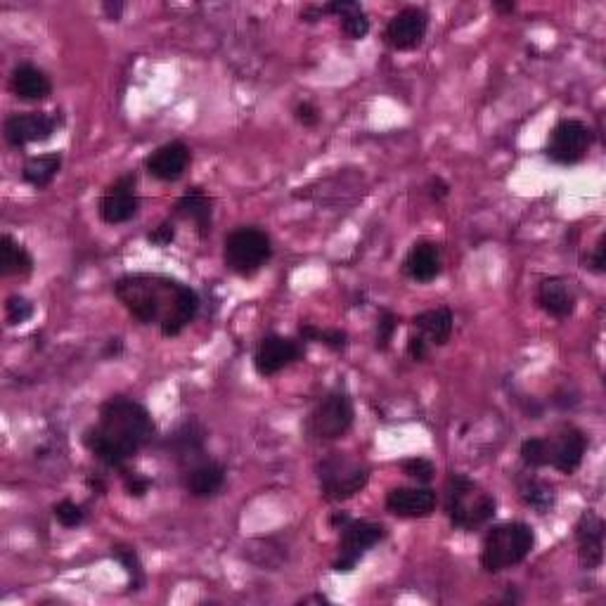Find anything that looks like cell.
I'll return each mask as SVG.
<instances>
[{
	"label": "cell",
	"mask_w": 606,
	"mask_h": 606,
	"mask_svg": "<svg viewBox=\"0 0 606 606\" xmlns=\"http://www.w3.org/2000/svg\"><path fill=\"white\" fill-rule=\"evenodd\" d=\"M157 436V424L145 405L114 396L100 405L98 424L83 431V446L109 469L124 472L126 464Z\"/></svg>",
	"instance_id": "cell-2"
},
{
	"label": "cell",
	"mask_w": 606,
	"mask_h": 606,
	"mask_svg": "<svg viewBox=\"0 0 606 606\" xmlns=\"http://www.w3.org/2000/svg\"><path fill=\"white\" fill-rule=\"evenodd\" d=\"M436 502L431 488H391L386 493V512L398 519H424L434 514Z\"/></svg>",
	"instance_id": "cell-18"
},
{
	"label": "cell",
	"mask_w": 606,
	"mask_h": 606,
	"mask_svg": "<svg viewBox=\"0 0 606 606\" xmlns=\"http://www.w3.org/2000/svg\"><path fill=\"white\" fill-rule=\"evenodd\" d=\"M535 547L533 528L524 521H507L488 528L481 547V566L488 573H500L526 562Z\"/></svg>",
	"instance_id": "cell-4"
},
{
	"label": "cell",
	"mask_w": 606,
	"mask_h": 606,
	"mask_svg": "<svg viewBox=\"0 0 606 606\" xmlns=\"http://www.w3.org/2000/svg\"><path fill=\"white\" fill-rule=\"evenodd\" d=\"M592 147V131L578 119H562L552 128L545 145V157L552 164L573 166L588 157Z\"/></svg>",
	"instance_id": "cell-8"
},
{
	"label": "cell",
	"mask_w": 606,
	"mask_h": 606,
	"mask_svg": "<svg viewBox=\"0 0 606 606\" xmlns=\"http://www.w3.org/2000/svg\"><path fill=\"white\" fill-rule=\"evenodd\" d=\"M135 188H138V176L135 173H124L112 185H107L98 202V214L102 221L107 225L133 221L140 209V199Z\"/></svg>",
	"instance_id": "cell-11"
},
{
	"label": "cell",
	"mask_w": 606,
	"mask_h": 606,
	"mask_svg": "<svg viewBox=\"0 0 606 606\" xmlns=\"http://www.w3.org/2000/svg\"><path fill=\"white\" fill-rule=\"evenodd\" d=\"M173 240H176V225L171 221H164L152 232H147V242L154 244V247H169Z\"/></svg>",
	"instance_id": "cell-37"
},
{
	"label": "cell",
	"mask_w": 606,
	"mask_h": 606,
	"mask_svg": "<svg viewBox=\"0 0 606 606\" xmlns=\"http://www.w3.org/2000/svg\"><path fill=\"white\" fill-rule=\"evenodd\" d=\"M322 15H337L341 19V31L351 41H360L370 34V17L365 15L360 3H353V0H334V3L322 5Z\"/></svg>",
	"instance_id": "cell-25"
},
{
	"label": "cell",
	"mask_w": 606,
	"mask_h": 606,
	"mask_svg": "<svg viewBox=\"0 0 606 606\" xmlns=\"http://www.w3.org/2000/svg\"><path fill=\"white\" fill-rule=\"evenodd\" d=\"M112 557L124 566L128 580H131V590H140L145 583V571H143V562H140L138 552L128 545H116L112 547Z\"/></svg>",
	"instance_id": "cell-29"
},
{
	"label": "cell",
	"mask_w": 606,
	"mask_h": 606,
	"mask_svg": "<svg viewBox=\"0 0 606 606\" xmlns=\"http://www.w3.org/2000/svg\"><path fill=\"white\" fill-rule=\"evenodd\" d=\"M62 124L60 114L48 112H27V114H10L5 119V140L15 150H22L31 143H45L57 133Z\"/></svg>",
	"instance_id": "cell-12"
},
{
	"label": "cell",
	"mask_w": 606,
	"mask_h": 606,
	"mask_svg": "<svg viewBox=\"0 0 606 606\" xmlns=\"http://www.w3.org/2000/svg\"><path fill=\"white\" fill-rule=\"evenodd\" d=\"M294 116H296V121H299V124L306 126V128H315L320 124V109L308 100H303V102H299V105H296Z\"/></svg>",
	"instance_id": "cell-38"
},
{
	"label": "cell",
	"mask_w": 606,
	"mask_h": 606,
	"mask_svg": "<svg viewBox=\"0 0 606 606\" xmlns=\"http://www.w3.org/2000/svg\"><path fill=\"white\" fill-rule=\"evenodd\" d=\"M398 322H401V318H398L393 311H389V308H384V311L379 313V320H377V348L379 351H386V348L391 346L393 334H396V330H398Z\"/></svg>",
	"instance_id": "cell-33"
},
{
	"label": "cell",
	"mask_w": 606,
	"mask_h": 606,
	"mask_svg": "<svg viewBox=\"0 0 606 606\" xmlns=\"http://www.w3.org/2000/svg\"><path fill=\"white\" fill-rule=\"evenodd\" d=\"M408 356L412 360H417V363H424V360L429 358L427 339H422L419 334H412V337L408 339Z\"/></svg>",
	"instance_id": "cell-39"
},
{
	"label": "cell",
	"mask_w": 606,
	"mask_h": 606,
	"mask_svg": "<svg viewBox=\"0 0 606 606\" xmlns=\"http://www.w3.org/2000/svg\"><path fill=\"white\" fill-rule=\"evenodd\" d=\"M493 8L498 10V12H502V15H507V12H514V8H517V5H514L512 0H507V3H500V0H495Z\"/></svg>",
	"instance_id": "cell-43"
},
{
	"label": "cell",
	"mask_w": 606,
	"mask_h": 606,
	"mask_svg": "<svg viewBox=\"0 0 606 606\" xmlns=\"http://www.w3.org/2000/svg\"><path fill=\"white\" fill-rule=\"evenodd\" d=\"M53 514L64 528H76L86 521V512H83V507L76 505V502H72V500L57 502V505L53 507Z\"/></svg>",
	"instance_id": "cell-34"
},
{
	"label": "cell",
	"mask_w": 606,
	"mask_h": 606,
	"mask_svg": "<svg viewBox=\"0 0 606 606\" xmlns=\"http://www.w3.org/2000/svg\"><path fill=\"white\" fill-rule=\"evenodd\" d=\"M190 164V147L180 143V140H171V143L157 147V150L145 159V171L150 173L154 180H161V183H176V180L185 176Z\"/></svg>",
	"instance_id": "cell-16"
},
{
	"label": "cell",
	"mask_w": 606,
	"mask_h": 606,
	"mask_svg": "<svg viewBox=\"0 0 606 606\" xmlns=\"http://www.w3.org/2000/svg\"><path fill=\"white\" fill-rule=\"evenodd\" d=\"M303 358V346L299 341L280 337V334H270L261 339L259 348L254 353V367L261 377H275L296 360Z\"/></svg>",
	"instance_id": "cell-14"
},
{
	"label": "cell",
	"mask_w": 606,
	"mask_h": 606,
	"mask_svg": "<svg viewBox=\"0 0 606 606\" xmlns=\"http://www.w3.org/2000/svg\"><path fill=\"white\" fill-rule=\"evenodd\" d=\"M102 10L107 12V17L112 19V22H119L121 15H124V3H119V0H116V3H102Z\"/></svg>",
	"instance_id": "cell-41"
},
{
	"label": "cell",
	"mask_w": 606,
	"mask_h": 606,
	"mask_svg": "<svg viewBox=\"0 0 606 606\" xmlns=\"http://www.w3.org/2000/svg\"><path fill=\"white\" fill-rule=\"evenodd\" d=\"M348 521H351V517H348L346 512H339V514H334V517H332V524L334 526H341V528H344L348 524Z\"/></svg>",
	"instance_id": "cell-44"
},
{
	"label": "cell",
	"mask_w": 606,
	"mask_h": 606,
	"mask_svg": "<svg viewBox=\"0 0 606 606\" xmlns=\"http://www.w3.org/2000/svg\"><path fill=\"white\" fill-rule=\"evenodd\" d=\"M443 270V259H441V247L436 242H417L412 244L403 261V275L410 277L417 285H429L434 282Z\"/></svg>",
	"instance_id": "cell-20"
},
{
	"label": "cell",
	"mask_w": 606,
	"mask_h": 606,
	"mask_svg": "<svg viewBox=\"0 0 606 606\" xmlns=\"http://www.w3.org/2000/svg\"><path fill=\"white\" fill-rule=\"evenodd\" d=\"M204 441H206V429L197 422V419H188V422H183L176 431H173L166 446H169L171 455L176 457L178 462L188 464L204 455Z\"/></svg>",
	"instance_id": "cell-24"
},
{
	"label": "cell",
	"mask_w": 606,
	"mask_h": 606,
	"mask_svg": "<svg viewBox=\"0 0 606 606\" xmlns=\"http://www.w3.org/2000/svg\"><path fill=\"white\" fill-rule=\"evenodd\" d=\"M86 486L90 488V491L93 493H98V495H105V491H107V486H105V481L100 479V476H88V481H86Z\"/></svg>",
	"instance_id": "cell-42"
},
{
	"label": "cell",
	"mask_w": 606,
	"mask_h": 606,
	"mask_svg": "<svg viewBox=\"0 0 606 606\" xmlns=\"http://www.w3.org/2000/svg\"><path fill=\"white\" fill-rule=\"evenodd\" d=\"M370 481V467L348 453H330L318 462L320 495L327 502H344L358 495Z\"/></svg>",
	"instance_id": "cell-5"
},
{
	"label": "cell",
	"mask_w": 606,
	"mask_h": 606,
	"mask_svg": "<svg viewBox=\"0 0 606 606\" xmlns=\"http://www.w3.org/2000/svg\"><path fill=\"white\" fill-rule=\"evenodd\" d=\"M31 318H34V303L24 299L22 294H12L10 299L5 301V320H8V325H24V322Z\"/></svg>",
	"instance_id": "cell-31"
},
{
	"label": "cell",
	"mask_w": 606,
	"mask_h": 606,
	"mask_svg": "<svg viewBox=\"0 0 606 606\" xmlns=\"http://www.w3.org/2000/svg\"><path fill=\"white\" fill-rule=\"evenodd\" d=\"M604 244H606V240L602 235V237H599V242L595 244V249H592L588 256H583V268L592 270L595 275H602L606 270V247H604Z\"/></svg>",
	"instance_id": "cell-36"
},
{
	"label": "cell",
	"mask_w": 606,
	"mask_h": 606,
	"mask_svg": "<svg viewBox=\"0 0 606 606\" xmlns=\"http://www.w3.org/2000/svg\"><path fill=\"white\" fill-rule=\"evenodd\" d=\"M62 169V154H41V157H31L22 169V180L31 188L43 190L57 178V173Z\"/></svg>",
	"instance_id": "cell-27"
},
{
	"label": "cell",
	"mask_w": 606,
	"mask_h": 606,
	"mask_svg": "<svg viewBox=\"0 0 606 606\" xmlns=\"http://www.w3.org/2000/svg\"><path fill=\"white\" fill-rule=\"evenodd\" d=\"M545 443V467H554L566 476L576 474L583 464L588 438L573 424H564L552 436H543Z\"/></svg>",
	"instance_id": "cell-10"
},
{
	"label": "cell",
	"mask_w": 606,
	"mask_h": 606,
	"mask_svg": "<svg viewBox=\"0 0 606 606\" xmlns=\"http://www.w3.org/2000/svg\"><path fill=\"white\" fill-rule=\"evenodd\" d=\"M124 486H126V493L131 495V498H145L147 493H150L152 488V479H147V476L138 474V472H128V469H124Z\"/></svg>",
	"instance_id": "cell-35"
},
{
	"label": "cell",
	"mask_w": 606,
	"mask_h": 606,
	"mask_svg": "<svg viewBox=\"0 0 606 606\" xmlns=\"http://www.w3.org/2000/svg\"><path fill=\"white\" fill-rule=\"evenodd\" d=\"M535 301H538V306L547 315H552L557 320H566L576 311L578 296L569 280H564V277H547L535 289Z\"/></svg>",
	"instance_id": "cell-19"
},
{
	"label": "cell",
	"mask_w": 606,
	"mask_h": 606,
	"mask_svg": "<svg viewBox=\"0 0 606 606\" xmlns=\"http://www.w3.org/2000/svg\"><path fill=\"white\" fill-rule=\"evenodd\" d=\"M401 469L405 476H410L417 483H429L436 476V464L427 457H408L401 462Z\"/></svg>",
	"instance_id": "cell-32"
},
{
	"label": "cell",
	"mask_w": 606,
	"mask_h": 606,
	"mask_svg": "<svg viewBox=\"0 0 606 606\" xmlns=\"http://www.w3.org/2000/svg\"><path fill=\"white\" fill-rule=\"evenodd\" d=\"M412 325H415L419 337L427 339L429 346H446L450 337H453L455 318L453 311L443 306L415 315V318H412Z\"/></svg>",
	"instance_id": "cell-23"
},
{
	"label": "cell",
	"mask_w": 606,
	"mask_h": 606,
	"mask_svg": "<svg viewBox=\"0 0 606 606\" xmlns=\"http://www.w3.org/2000/svg\"><path fill=\"white\" fill-rule=\"evenodd\" d=\"M183 486L192 498H214L225 486V467L211 457H197V460L185 464Z\"/></svg>",
	"instance_id": "cell-17"
},
{
	"label": "cell",
	"mask_w": 606,
	"mask_h": 606,
	"mask_svg": "<svg viewBox=\"0 0 606 606\" xmlns=\"http://www.w3.org/2000/svg\"><path fill=\"white\" fill-rule=\"evenodd\" d=\"M173 214L195 225L199 237L204 240V237L211 235V228H214V199L206 195L202 188H190L176 202Z\"/></svg>",
	"instance_id": "cell-21"
},
{
	"label": "cell",
	"mask_w": 606,
	"mask_h": 606,
	"mask_svg": "<svg viewBox=\"0 0 606 606\" xmlns=\"http://www.w3.org/2000/svg\"><path fill=\"white\" fill-rule=\"evenodd\" d=\"M299 334L301 339L318 341V344H325L332 351H344L348 346V334L341 330H320L315 325H299Z\"/></svg>",
	"instance_id": "cell-30"
},
{
	"label": "cell",
	"mask_w": 606,
	"mask_h": 606,
	"mask_svg": "<svg viewBox=\"0 0 606 606\" xmlns=\"http://www.w3.org/2000/svg\"><path fill=\"white\" fill-rule=\"evenodd\" d=\"M356 410L346 391L327 393L306 417V434L311 441L327 443L344 438L353 427Z\"/></svg>",
	"instance_id": "cell-7"
},
{
	"label": "cell",
	"mask_w": 606,
	"mask_h": 606,
	"mask_svg": "<svg viewBox=\"0 0 606 606\" xmlns=\"http://www.w3.org/2000/svg\"><path fill=\"white\" fill-rule=\"evenodd\" d=\"M114 296L143 325H159L164 337H180L197 318L199 296L192 287L166 275L135 273L114 282Z\"/></svg>",
	"instance_id": "cell-1"
},
{
	"label": "cell",
	"mask_w": 606,
	"mask_h": 606,
	"mask_svg": "<svg viewBox=\"0 0 606 606\" xmlns=\"http://www.w3.org/2000/svg\"><path fill=\"white\" fill-rule=\"evenodd\" d=\"M498 502L479 483L464 474H450L443 491V512L453 528L460 531H479L493 521Z\"/></svg>",
	"instance_id": "cell-3"
},
{
	"label": "cell",
	"mask_w": 606,
	"mask_h": 606,
	"mask_svg": "<svg viewBox=\"0 0 606 606\" xmlns=\"http://www.w3.org/2000/svg\"><path fill=\"white\" fill-rule=\"evenodd\" d=\"M427 190H429V197L434 199V202H443V199H446L450 195V185L446 183V180L438 178V176L429 180Z\"/></svg>",
	"instance_id": "cell-40"
},
{
	"label": "cell",
	"mask_w": 606,
	"mask_h": 606,
	"mask_svg": "<svg viewBox=\"0 0 606 606\" xmlns=\"http://www.w3.org/2000/svg\"><path fill=\"white\" fill-rule=\"evenodd\" d=\"M578 562L585 571H595L604 562V521L595 509H585L576 524Z\"/></svg>",
	"instance_id": "cell-15"
},
{
	"label": "cell",
	"mask_w": 606,
	"mask_h": 606,
	"mask_svg": "<svg viewBox=\"0 0 606 606\" xmlns=\"http://www.w3.org/2000/svg\"><path fill=\"white\" fill-rule=\"evenodd\" d=\"M519 493L526 505L533 507L538 514H547L554 507V488L538 476L526 474L524 479H519Z\"/></svg>",
	"instance_id": "cell-28"
},
{
	"label": "cell",
	"mask_w": 606,
	"mask_h": 606,
	"mask_svg": "<svg viewBox=\"0 0 606 606\" xmlns=\"http://www.w3.org/2000/svg\"><path fill=\"white\" fill-rule=\"evenodd\" d=\"M429 31V15L422 8H403L389 19L384 29V43L398 53L417 50Z\"/></svg>",
	"instance_id": "cell-13"
},
{
	"label": "cell",
	"mask_w": 606,
	"mask_h": 606,
	"mask_svg": "<svg viewBox=\"0 0 606 606\" xmlns=\"http://www.w3.org/2000/svg\"><path fill=\"white\" fill-rule=\"evenodd\" d=\"M273 256V242L268 232L254 225H242L225 237L223 261L230 273L240 277H254Z\"/></svg>",
	"instance_id": "cell-6"
},
{
	"label": "cell",
	"mask_w": 606,
	"mask_h": 606,
	"mask_svg": "<svg viewBox=\"0 0 606 606\" xmlns=\"http://www.w3.org/2000/svg\"><path fill=\"white\" fill-rule=\"evenodd\" d=\"M384 538H386V528L382 524L351 519L344 528H341L339 559L334 562V571L351 573L358 566L360 559H363L372 547L382 543Z\"/></svg>",
	"instance_id": "cell-9"
},
{
	"label": "cell",
	"mask_w": 606,
	"mask_h": 606,
	"mask_svg": "<svg viewBox=\"0 0 606 606\" xmlns=\"http://www.w3.org/2000/svg\"><path fill=\"white\" fill-rule=\"evenodd\" d=\"M10 88L19 100L24 102H43L53 93V83L43 69L34 64H19L10 76Z\"/></svg>",
	"instance_id": "cell-22"
},
{
	"label": "cell",
	"mask_w": 606,
	"mask_h": 606,
	"mask_svg": "<svg viewBox=\"0 0 606 606\" xmlns=\"http://www.w3.org/2000/svg\"><path fill=\"white\" fill-rule=\"evenodd\" d=\"M34 273V259L15 237H0V275L3 277H27Z\"/></svg>",
	"instance_id": "cell-26"
}]
</instances>
